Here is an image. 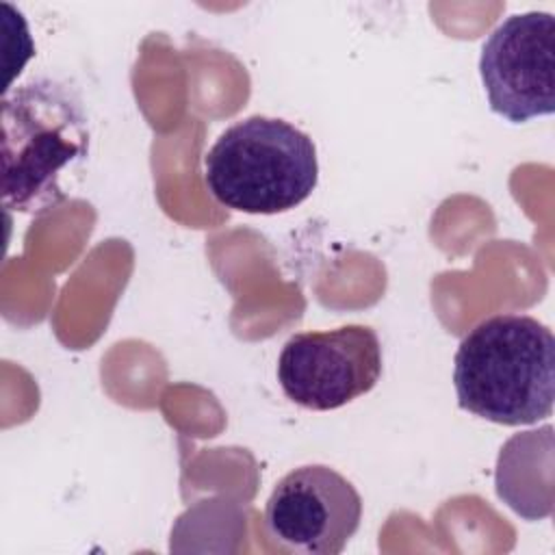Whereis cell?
<instances>
[{"instance_id":"6da1fadb","label":"cell","mask_w":555,"mask_h":555,"mask_svg":"<svg viewBox=\"0 0 555 555\" xmlns=\"http://www.w3.org/2000/svg\"><path fill=\"white\" fill-rule=\"evenodd\" d=\"M462 410L499 425H531L553 412L555 338L527 314L479 321L453 358Z\"/></svg>"},{"instance_id":"7a4b0ae2","label":"cell","mask_w":555,"mask_h":555,"mask_svg":"<svg viewBox=\"0 0 555 555\" xmlns=\"http://www.w3.org/2000/svg\"><path fill=\"white\" fill-rule=\"evenodd\" d=\"M89 152V121L80 98L52 78H35L2 98V204L43 212L67 195L65 169Z\"/></svg>"},{"instance_id":"3957f363","label":"cell","mask_w":555,"mask_h":555,"mask_svg":"<svg viewBox=\"0 0 555 555\" xmlns=\"http://www.w3.org/2000/svg\"><path fill=\"white\" fill-rule=\"evenodd\" d=\"M204 182L225 208L286 212L308 199L319 182L317 147L293 124L251 115L225 128L206 152Z\"/></svg>"},{"instance_id":"277c9868","label":"cell","mask_w":555,"mask_h":555,"mask_svg":"<svg viewBox=\"0 0 555 555\" xmlns=\"http://www.w3.org/2000/svg\"><path fill=\"white\" fill-rule=\"evenodd\" d=\"M382 369L377 332L353 323L293 334L278 358V382L293 403L327 412L373 390Z\"/></svg>"},{"instance_id":"5b68a950","label":"cell","mask_w":555,"mask_h":555,"mask_svg":"<svg viewBox=\"0 0 555 555\" xmlns=\"http://www.w3.org/2000/svg\"><path fill=\"white\" fill-rule=\"evenodd\" d=\"M555 17L546 11L516 13L483 41L479 76L492 113L512 124L555 111Z\"/></svg>"},{"instance_id":"8992f818","label":"cell","mask_w":555,"mask_h":555,"mask_svg":"<svg viewBox=\"0 0 555 555\" xmlns=\"http://www.w3.org/2000/svg\"><path fill=\"white\" fill-rule=\"evenodd\" d=\"M360 520L358 490L325 464H306L286 473L264 505L269 540L299 555H338Z\"/></svg>"}]
</instances>
